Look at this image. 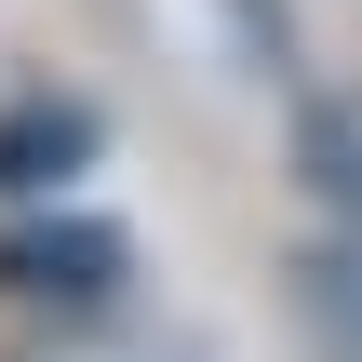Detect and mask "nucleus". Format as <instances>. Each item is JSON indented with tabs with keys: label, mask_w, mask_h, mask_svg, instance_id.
Here are the masks:
<instances>
[{
	"label": "nucleus",
	"mask_w": 362,
	"mask_h": 362,
	"mask_svg": "<svg viewBox=\"0 0 362 362\" xmlns=\"http://www.w3.org/2000/svg\"><path fill=\"white\" fill-rule=\"evenodd\" d=\"M309 188H322V255H309V296H322L336 349L362 362V107H309Z\"/></svg>",
	"instance_id": "1"
},
{
	"label": "nucleus",
	"mask_w": 362,
	"mask_h": 362,
	"mask_svg": "<svg viewBox=\"0 0 362 362\" xmlns=\"http://www.w3.org/2000/svg\"><path fill=\"white\" fill-rule=\"evenodd\" d=\"M0 282H13V296L94 309V296L121 282V228H27V242H0Z\"/></svg>",
	"instance_id": "2"
},
{
	"label": "nucleus",
	"mask_w": 362,
	"mask_h": 362,
	"mask_svg": "<svg viewBox=\"0 0 362 362\" xmlns=\"http://www.w3.org/2000/svg\"><path fill=\"white\" fill-rule=\"evenodd\" d=\"M94 161V107H54V94H27V107H0V188L27 202V188H67Z\"/></svg>",
	"instance_id": "3"
},
{
	"label": "nucleus",
	"mask_w": 362,
	"mask_h": 362,
	"mask_svg": "<svg viewBox=\"0 0 362 362\" xmlns=\"http://www.w3.org/2000/svg\"><path fill=\"white\" fill-rule=\"evenodd\" d=\"M40 362H175V349H134V336H81V349H40Z\"/></svg>",
	"instance_id": "4"
}]
</instances>
